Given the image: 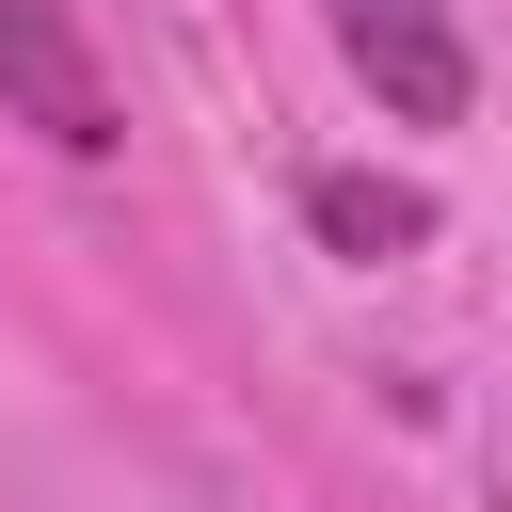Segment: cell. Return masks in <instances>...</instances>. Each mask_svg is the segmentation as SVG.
Returning a JSON list of instances; mask_svg holds the SVG:
<instances>
[{
  "instance_id": "obj_3",
  "label": "cell",
  "mask_w": 512,
  "mask_h": 512,
  "mask_svg": "<svg viewBox=\"0 0 512 512\" xmlns=\"http://www.w3.org/2000/svg\"><path fill=\"white\" fill-rule=\"evenodd\" d=\"M304 224L336 256H416L432 240V192H400V176H304Z\"/></svg>"
},
{
  "instance_id": "obj_1",
  "label": "cell",
  "mask_w": 512,
  "mask_h": 512,
  "mask_svg": "<svg viewBox=\"0 0 512 512\" xmlns=\"http://www.w3.org/2000/svg\"><path fill=\"white\" fill-rule=\"evenodd\" d=\"M0 112H16L32 144H64V160H112V144H128V128H112V80H96V48H80L64 0H0Z\"/></svg>"
},
{
  "instance_id": "obj_2",
  "label": "cell",
  "mask_w": 512,
  "mask_h": 512,
  "mask_svg": "<svg viewBox=\"0 0 512 512\" xmlns=\"http://www.w3.org/2000/svg\"><path fill=\"white\" fill-rule=\"evenodd\" d=\"M336 16V48H352V80L400 112V128H464V96H480V64H464V32H448V0H320Z\"/></svg>"
}]
</instances>
